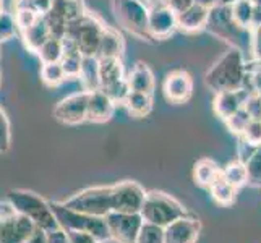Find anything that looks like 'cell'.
Listing matches in <instances>:
<instances>
[{
	"label": "cell",
	"instance_id": "obj_1",
	"mask_svg": "<svg viewBox=\"0 0 261 243\" xmlns=\"http://www.w3.org/2000/svg\"><path fill=\"white\" fill-rule=\"evenodd\" d=\"M245 79L247 65L244 52L237 47L227 50L206 73V85L216 91V94L245 88Z\"/></svg>",
	"mask_w": 261,
	"mask_h": 243
},
{
	"label": "cell",
	"instance_id": "obj_2",
	"mask_svg": "<svg viewBox=\"0 0 261 243\" xmlns=\"http://www.w3.org/2000/svg\"><path fill=\"white\" fill-rule=\"evenodd\" d=\"M7 200L15 206L18 214L30 218L38 229L49 232L60 227L56 212L52 209V203L44 200L41 195L31 190L16 188V190H10L7 193Z\"/></svg>",
	"mask_w": 261,
	"mask_h": 243
},
{
	"label": "cell",
	"instance_id": "obj_3",
	"mask_svg": "<svg viewBox=\"0 0 261 243\" xmlns=\"http://www.w3.org/2000/svg\"><path fill=\"white\" fill-rule=\"evenodd\" d=\"M60 203L71 209L99 215V218H106L107 214L117 211L115 185L85 188V190L75 193L73 196H70L65 201Z\"/></svg>",
	"mask_w": 261,
	"mask_h": 243
},
{
	"label": "cell",
	"instance_id": "obj_4",
	"mask_svg": "<svg viewBox=\"0 0 261 243\" xmlns=\"http://www.w3.org/2000/svg\"><path fill=\"white\" fill-rule=\"evenodd\" d=\"M141 218L145 222L154 224L159 227H167L174 221L188 215L185 206L177 201L174 196L164 192H146L145 203L141 206Z\"/></svg>",
	"mask_w": 261,
	"mask_h": 243
},
{
	"label": "cell",
	"instance_id": "obj_5",
	"mask_svg": "<svg viewBox=\"0 0 261 243\" xmlns=\"http://www.w3.org/2000/svg\"><path fill=\"white\" fill-rule=\"evenodd\" d=\"M52 209L56 212V218L59 221V226L62 229H65L67 232H86L91 233L96 238L101 241L111 240V232L107 227L106 218H99V215L93 214H86L82 211L67 208L60 201H54L52 203Z\"/></svg>",
	"mask_w": 261,
	"mask_h": 243
},
{
	"label": "cell",
	"instance_id": "obj_6",
	"mask_svg": "<svg viewBox=\"0 0 261 243\" xmlns=\"http://www.w3.org/2000/svg\"><path fill=\"white\" fill-rule=\"evenodd\" d=\"M213 34L218 38L233 44V47L244 52L245 47H251V38H253V30H245L233 21L230 13V5H216L210 8V18L206 24Z\"/></svg>",
	"mask_w": 261,
	"mask_h": 243
},
{
	"label": "cell",
	"instance_id": "obj_7",
	"mask_svg": "<svg viewBox=\"0 0 261 243\" xmlns=\"http://www.w3.org/2000/svg\"><path fill=\"white\" fill-rule=\"evenodd\" d=\"M115 20L138 39H152L149 33V7L145 0H112Z\"/></svg>",
	"mask_w": 261,
	"mask_h": 243
},
{
	"label": "cell",
	"instance_id": "obj_8",
	"mask_svg": "<svg viewBox=\"0 0 261 243\" xmlns=\"http://www.w3.org/2000/svg\"><path fill=\"white\" fill-rule=\"evenodd\" d=\"M106 26L97 20L96 16L85 13L82 18L71 21L67 28L68 38H71L85 57H96L101 38Z\"/></svg>",
	"mask_w": 261,
	"mask_h": 243
},
{
	"label": "cell",
	"instance_id": "obj_9",
	"mask_svg": "<svg viewBox=\"0 0 261 243\" xmlns=\"http://www.w3.org/2000/svg\"><path fill=\"white\" fill-rule=\"evenodd\" d=\"M85 13L83 0H52L49 12L42 16L47 23L52 38L62 39L67 34L68 24L82 18Z\"/></svg>",
	"mask_w": 261,
	"mask_h": 243
},
{
	"label": "cell",
	"instance_id": "obj_10",
	"mask_svg": "<svg viewBox=\"0 0 261 243\" xmlns=\"http://www.w3.org/2000/svg\"><path fill=\"white\" fill-rule=\"evenodd\" d=\"M106 222L111 232V240L117 243H135L145 224L140 212H111L106 215Z\"/></svg>",
	"mask_w": 261,
	"mask_h": 243
},
{
	"label": "cell",
	"instance_id": "obj_11",
	"mask_svg": "<svg viewBox=\"0 0 261 243\" xmlns=\"http://www.w3.org/2000/svg\"><path fill=\"white\" fill-rule=\"evenodd\" d=\"M88 102L89 91L70 94L56 105L54 119L64 125H80L83 122H88Z\"/></svg>",
	"mask_w": 261,
	"mask_h": 243
},
{
	"label": "cell",
	"instance_id": "obj_12",
	"mask_svg": "<svg viewBox=\"0 0 261 243\" xmlns=\"http://www.w3.org/2000/svg\"><path fill=\"white\" fill-rule=\"evenodd\" d=\"M178 28L177 13L167 4H154L149 8V33L152 39H166Z\"/></svg>",
	"mask_w": 261,
	"mask_h": 243
},
{
	"label": "cell",
	"instance_id": "obj_13",
	"mask_svg": "<svg viewBox=\"0 0 261 243\" xmlns=\"http://www.w3.org/2000/svg\"><path fill=\"white\" fill-rule=\"evenodd\" d=\"M201 233V221L184 215L164 227V243H196Z\"/></svg>",
	"mask_w": 261,
	"mask_h": 243
},
{
	"label": "cell",
	"instance_id": "obj_14",
	"mask_svg": "<svg viewBox=\"0 0 261 243\" xmlns=\"http://www.w3.org/2000/svg\"><path fill=\"white\" fill-rule=\"evenodd\" d=\"M117 192V211L115 212H140L145 203L146 192L140 183L125 180L115 183Z\"/></svg>",
	"mask_w": 261,
	"mask_h": 243
},
{
	"label": "cell",
	"instance_id": "obj_15",
	"mask_svg": "<svg viewBox=\"0 0 261 243\" xmlns=\"http://www.w3.org/2000/svg\"><path fill=\"white\" fill-rule=\"evenodd\" d=\"M38 229L36 224L23 214L0 221V243H24L33 232Z\"/></svg>",
	"mask_w": 261,
	"mask_h": 243
},
{
	"label": "cell",
	"instance_id": "obj_16",
	"mask_svg": "<svg viewBox=\"0 0 261 243\" xmlns=\"http://www.w3.org/2000/svg\"><path fill=\"white\" fill-rule=\"evenodd\" d=\"M164 94L167 101L174 104H182L188 101L193 91V79L184 70H175L169 73L164 79Z\"/></svg>",
	"mask_w": 261,
	"mask_h": 243
},
{
	"label": "cell",
	"instance_id": "obj_17",
	"mask_svg": "<svg viewBox=\"0 0 261 243\" xmlns=\"http://www.w3.org/2000/svg\"><path fill=\"white\" fill-rule=\"evenodd\" d=\"M248 96H250V91L245 88L236 89V91L218 93L214 99V105H213L216 115L222 120H227L230 115H233L245 105V101Z\"/></svg>",
	"mask_w": 261,
	"mask_h": 243
},
{
	"label": "cell",
	"instance_id": "obj_18",
	"mask_svg": "<svg viewBox=\"0 0 261 243\" xmlns=\"http://www.w3.org/2000/svg\"><path fill=\"white\" fill-rule=\"evenodd\" d=\"M115 102L107 96L102 89L89 93V102H88V122L102 123L111 120L114 115Z\"/></svg>",
	"mask_w": 261,
	"mask_h": 243
},
{
	"label": "cell",
	"instance_id": "obj_19",
	"mask_svg": "<svg viewBox=\"0 0 261 243\" xmlns=\"http://www.w3.org/2000/svg\"><path fill=\"white\" fill-rule=\"evenodd\" d=\"M208 18H210V8H206L200 4H193L190 8H187L185 12L177 15L178 30L187 31V33L200 31L206 28Z\"/></svg>",
	"mask_w": 261,
	"mask_h": 243
},
{
	"label": "cell",
	"instance_id": "obj_20",
	"mask_svg": "<svg viewBox=\"0 0 261 243\" xmlns=\"http://www.w3.org/2000/svg\"><path fill=\"white\" fill-rule=\"evenodd\" d=\"M20 34H21L24 47L31 52H38L42 44L50 38V33H49L47 23L44 20V16H41L34 24H31L30 28H26Z\"/></svg>",
	"mask_w": 261,
	"mask_h": 243
},
{
	"label": "cell",
	"instance_id": "obj_21",
	"mask_svg": "<svg viewBox=\"0 0 261 243\" xmlns=\"http://www.w3.org/2000/svg\"><path fill=\"white\" fill-rule=\"evenodd\" d=\"M122 50H123V41L120 38V34L115 30L109 28V26H106L96 57L97 59H120Z\"/></svg>",
	"mask_w": 261,
	"mask_h": 243
},
{
	"label": "cell",
	"instance_id": "obj_22",
	"mask_svg": "<svg viewBox=\"0 0 261 243\" xmlns=\"http://www.w3.org/2000/svg\"><path fill=\"white\" fill-rule=\"evenodd\" d=\"M222 175V169L211 159H200L195 164L193 177L195 182L203 188H211Z\"/></svg>",
	"mask_w": 261,
	"mask_h": 243
},
{
	"label": "cell",
	"instance_id": "obj_23",
	"mask_svg": "<svg viewBox=\"0 0 261 243\" xmlns=\"http://www.w3.org/2000/svg\"><path fill=\"white\" fill-rule=\"evenodd\" d=\"M127 81L132 91L151 94L152 89H154V76H152V71L149 70L148 65L141 64V62H138V64L133 67V70L127 76Z\"/></svg>",
	"mask_w": 261,
	"mask_h": 243
},
{
	"label": "cell",
	"instance_id": "obj_24",
	"mask_svg": "<svg viewBox=\"0 0 261 243\" xmlns=\"http://www.w3.org/2000/svg\"><path fill=\"white\" fill-rule=\"evenodd\" d=\"M123 65L120 59H99V81L101 89L123 79Z\"/></svg>",
	"mask_w": 261,
	"mask_h": 243
},
{
	"label": "cell",
	"instance_id": "obj_25",
	"mask_svg": "<svg viewBox=\"0 0 261 243\" xmlns=\"http://www.w3.org/2000/svg\"><path fill=\"white\" fill-rule=\"evenodd\" d=\"M78 78L83 85V91L91 93L101 89V81H99V59L83 57V65Z\"/></svg>",
	"mask_w": 261,
	"mask_h": 243
},
{
	"label": "cell",
	"instance_id": "obj_26",
	"mask_svg": "<svg viewBox=\"0 0 261 243\" xmlns=\"http://www.w3.org/2000/svg\"><path fill=\"white\" fill-rule=\"evenodd\" d=\"M230 13L233 21L245 30H253V15H255V4L251 0H237L230 5Z\"/></svg>",
	"mask_w": 261,
	"mask_h": 243
},
{
	"label": "cell",
	"instance_id": "obj_27",
	"mask_svg": "<svg viewBox=\"0 0 261 243\" xmlns=\"http://www.w3.org/2000/svg\"><path fill=\"white\" fill-rule=\"evenodd\" d=\"M125 107L133 117H145L149 114L152 107V99L149 93H140V91H130Z\"/></svg>",
	"mask_w": 261,
	"mask_h": 243
},
{
	"label": "cell",
	"instance_id": "obj_28",
	"mask_svg": "<svg viewBox=\"0 0 261 243\" xmlns=\"http://www.w3.org/2000/svg\"><path fill=\"white\" fill-rule=\"evenodd\" d=\"M210 192H211L213 200L219 206H232L233 203H236L237 188L232 186L229 182H226V180L222 178V175H221V178L218 180V182L213 183V186L210 188Z\"/></svg>",
	"mask_w": 261,
	"mask_h": 243
},
{
	"label": "cell",
	"instance_id": "obj_29",
	"mask_svg": "<svg viewBox=\"0 0 261 243\" xmlns=\"http://www.w3.org/2000/svg\"><path fill=\"white\" fill-rule=\"evenodd\" d=\"M222 178L229 182L232 186H236L237 190L240 186H244L248 183V172H247V166L245 162L242 160H233L230 164H227L222 169Z\"/></svg>",
	"mask_w": 261,
	"mask_h": 243
},
{
	"label": "cell",
	"instance_id": "obj_30",
	"mask_svg": "<svg viewBox=\"0 0 261 243\" xmlns=\"http://www.w3.org/2000/svg\"><path fill=\"white\" fill-rule=\"evenodd\" d=\"M36 53L39 56L42 64H57L64 57V44H62V39L50 36Z\"/></svg>",
	"mask_w": 261,
	"mask_h": 243
},
{
	"label": "cell",
	"instance_id": "obj_31",
	"mask_svg": "<svg viewBox=\"0 0 261 243\" xmlns=\"http://www.w3.org/2000/svg\"><path fill=\"white\" fill-rule=\"evenodd\" d=\"M65 78H67L65 71H64V68H62L60 62H57V64H42V67H41V79H42V83L46 86L56 88Z\"/></svg>",
	"mask_w": 261,
	"mask_h": 243
},
{
	"label": "cell",
	"instance_id": "obj_32",
	"mask_svg": "<svg viewBox=\"0 0 261 243\" xmlns=\"http://www.w3.org/2000/svg\"><path fill=\"white\" fill-rule=\"evenodd\" d=\"M83 53L82 52H65L60 60V65L65 71L67 78H78L83 65Z\"/></svg>",
	"mask_w": 261,
	"mask_h": 243
},
{
	"label": "cell",
	"instance_id": "obj_33",
	"mask_svg": "<svg viewBox=\"0 0 261 243\" xmlns=\"http://www.w3.org/2000/svg\"><path fill=\"white\" fill-rule=\"evenodd\" d=\"M135 243H164V227L145 222Z\"/></svg>",
	"mask_w": 261,
	"mask_h": 243
},
{
	"label": "cell",
	"instance_id": "obj_34",
	"mask_svg": "<svg viewBox=\"0 0 261 243\" xmlns=\"http://www.w3.org/2000/svg\"><path fill=\"white\" fill-rule=\"evenodd\" d=\"M248 172V185L261 186V145L256 146L251 157L245 162Z\"/></svg>",
	"mask_w": 261,
	"mask_h": 243
},
{
	"label": "cell",
	"instance_id": "obj_35",
	"mask_svg": "<svg viewBox=\"0 0 261 243\" xmlns=\"http://www.w3.org/2000/svg\"><path fill=\"white\" fill-rule=\"evenodd\" d=\"M13 10H15L13 18H15L16 28L20 33L24 31L26 28H30L31 24H34L42 16L41 13L33 10V8H13Z\"/></svg>",
	"mask_w": 261,
	"mask_h": 243
},
{
	"label": "cell",
	"instance_id": "obj_36",
	"mask_svg": "<svg viewBox=\"0 0 261 243\" xmlns=\"http://www.w3.org/2000/svg\"><path fill=\"white\" fill-rule=\"evenodd\" d=\"M102 91L109 96L112 101L115 102V104H125V101H127V97H128V94H130V85H128V81H127V78H123V79H120V81H117V83H114V85H111V86H107V88H104Z\"/></svg>",
	"mask_w": 261,
	"mask_h": 243
},
{
	"label": "cell",
	"instance_id": "obj_37",
	"mask_svg": "<svg viewBox=\"0 0 261 243\" xmlns=\"http://www.w3.org/2000/svg\"><path fill=\"white\" fill-rule=\"evenodd\" d=\"M250 120H251L250 114L245 111V107H242L240 111H237L236 114L229 117L226 120V125L233 134H239L240 137V134L244 133V130L247 128V125L250 123Z\"/></svg>",
	"mask_w": 261,
	"mask_h": 243
},
{
	"label": "cell",
	"instance_id": "obj_38",
	"mask_svg": "<svg viewBox=\"0 0 261 243\" xmlns=\"http://www.w3.org/2000/svg\"><path fill=\"white\" fill-rule=\"evenodd\" d=\"M12 145V127H10V120H8L7 114L4 109L0 107V154H4Z\"/></svg>",
	"mask_w": 261,
	"mask_h": 243
},
{
	"label": "cell",
	"instance_id": "obj_39",
	"mask_svg": "<svg viewBox=\"0 0 261 243\" xmlns=\"http://www.w3.org/2000/svg\"><path fill=\"white\" fill-rule=\"evenodd\" d=\"M18 31L15 18L12 13H2L0 16V42H5L8 39H12L15 33Z\"/></svg>",
	"mask_w": 261,
	"mask_h": 243
},
{
	"label": "cell",
	"instance_id": "obj_40",
	"mask_svg": "<svg viewBox=\"0 0 261 243\" xmlns=\"http://www.w3.org/2000/svg\"><path fill=\"white\" fill-rule=\"evenodd\" d=\"M240 138L250 143V145L259 146L261 145V120L251 119L250 123L247 125V128L244 130V133L240 134Z\"/></svg>",
	"mask_w": 261,
	"mask_h": 243
},
{
	"label": "cell",
	"instance_id": "obj_41",
	"mask_svg": "<svg viewBox=\"0 0 261 243\" xmlns=\"http://www.w3.org/2000/svg\"><path fill=\"white\" fill-rule=\"evenodd\" d=\"M245 111L250 114L251 119L261 120V96L256 93H250V96L245 101Z\"/></svg>",
	"mask_w": 261,
	"mask_h": 243
},
{
	"label": "cell",
	"instance_id": "obj_42",
	"mask_svg": "<svg viewBox=\"0 0 261 243\" xmlns=\"http://www.w3.org/2000/svg\"><path fill=\"white\" fill-rule=\"evenodd\" d=\"M68 237H70V243H102L99 238H96L94 235L86 233V232L71 230V232H68Z\"/></svg>",
	"mask_w": 261,
	"mask_h": 243
},
{
	"label": "cell",
	"instance_id": "obj_43",
	"mask_svg": "<svg viewBox=\"0 0 261 243\" xmlns=\"http://www.w3.org/2000/svg\"><path fill=\"white\" fill-rule=\"evenodd\" d=\"M47 243H70L68 232L65 229H54L47 232Z\"/></svg>",
	"mask_w": 261,
	"mask_h": 243
},
{
	"label": "cell",
	"instance_id": "obj_44",
	"mask_svg": "<svg viewBox=\"0 0 261 243\" xmlns=\"http://www.w3.org/2000/svg\"><path fill=\"white\" fill-rule=\"evenodd\" d=\"M166 4L169 5L170 10L178 15V13L185 12L187 8H190L196 2H195V0H166Z\"/></svg>",
	"mask_w": 261,
	"mask_h": 243
},
{
	"label": "cell",
	"instance_id": "obj_45",
	"mask_svg": "<svg viewBox=\"0 0 261 243\" xmlns=\"http://www.w3.org/2000/svg\"><path fill=\"white\" fill-rule=\"evenodd\" d=\"M248 76H250V93H256L261 96V65L258 70L255 71H248Z\"/></svg>",
	"mask_w": 261,
	"mask_h": 243
},
{
	"label": "cell",
	"instance_id": "obj_46",
	"mask_svg": "<svg viewBox=\"0 0 261 243\" xmlns=\"http://www.w3.org/2000/svg\"><path fill=\"white\" fill-rule=\"evenodd\" d=\"M256 149L255 145H250L245 140H240V145H239V160L242 162H247L251 154H253V151Z\"/></svg>",
	"mask_w": 261,
	"mask_h": 243
},
{
	"label": "cell",
	"instance_id": "obj_47",
	"mask_svg": "<svg viewBox=\"0 0 261 243\" xmlns=\"http://www.w3.org/2000/svg\"><path fill=\"white\" fill-rule=\"evenodd\" d=\"M15 214H18V212H16L15 206L10 201H8V200L0 201V221L10 219V218H13Z\"/></svg>",
	"mask_w": 261,
	"mask_h": 243
},
{
	"label": "cell",
	"instance_id": "obj_48",
	"mask_svg": "<svg viewBox=\"0 0 261 243\" xmlns=\"http://www.w3.org/2000/svg\"><path fill=\"white\" fill-rule=\"evenodd\" d=\"M24 243H47V232L42 229H36L33 232V235Z\"/></svg>",
	"mask_w": 261,
	"mask_h": 243
},
{
	"label": "cell",
	"instance_id": "obj_49",
	"mask_svg": "<svg viewBox=\"0 0 261 243\" xmlns=\"http://www.w3.org/2000/svg\"><path fill=\"white\" fill-rule=\"evenodd\" d=\"M196 4H200V5H203V7H206V8H213V7H216V5H219V2L221 0H195Z\"/></svg>",
	"mask_w": 261,
	"mask_h": 243
},
{
	"label": "cell",
	"instance_id": "obj_50",
	"mask_svg": "<svg viewBox=\"0 0 261 243\" xmlns=\"http://www.w3.org/2000/svg\"><path fill=\"white\" fill-rule=\"evenodd\" d=\"M146 4H151V5H154V4H166V0H145Z\"/></svg>",
	"mask_w": 261,
	"mask_h": 243
},
{
	"label": "cell",
	"instance_id": "obj_51",
	"mask_svg": "<svg viewBox=\"0 0 261 243\" xmlns=\"http://www.w3.org/2000/svg\"><path fill=\"white\" fill-rule=\"evenodd\" d=\"M237 2V0H221V5H232V4H236Z\"/></svg>",
	"mask_w": 261,
	"mask_h": 243
},
{
	"label": "cell",
	"instance_id": "obj_52",
	"mask_svg": "<svg viewBox=\"0 0 261 243\" xmlns=\"http://www.w3.org/2000/svg\"><path fill=\"white\" fill-rule=\"evenodd\" d=\"M4 13V0H0V16Z\"/></svg>",
	"mask_w": 261,
	"mask_h": 243
},
{
	"label": "cell",
	"instance_id": "obj_53",
	"mask_svg": "<svg viewBox=\"0 0 261 243\" xmlns=\"http://www.w3.org/2000/svg\"><path fill=\"white\" fill-rule=\"evenodd\" d=\"M251 2H253L255 5H261V0H251Z\"/></svg>",
	"mask_w": 261,
	"mask_h": 243
}]
</instances>
